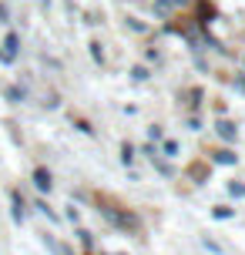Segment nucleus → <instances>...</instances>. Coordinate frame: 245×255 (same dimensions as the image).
<instances>
[{
  "mask_svg": "<svg viewBox=\"0 0 245 255\" xmlns=\"http://www.w3.org/2000/svg\"><path fill=\"white\" fill-rule=\"evenodd\" d=\"M34 185L40 191H51V171L47 168H34Z\"/></svg>",
  "mask_w": 245,
  "mask_h": 255,
  "instance_id": "obj_1",
  "label": "nucleus"
},
{
  "mask_svg": "<svg viewBox=\"0 0 245 255\" xmlns=\"http://www.w3.org/2000/svg\"><path fill=\"white\" fill-rule=\"evenodd\" d=\"M219 134H225L229 141H235V125H229V121H219Z\"/></svg>",
  "mask_w": 245,
  "mask_h": 255,
  "instance_id": "obj_2",
  "label": "nucleus"
},
{
  "mask_svg": "<svg viewBox=\"0 0 245 255\" xmlns=\"http://www.w3.org/2000/svg\"><path fill=\"white\" fill-rule=\"evenodd\" d=\"M215 161H222V165H235V154L229 151V148H225V151H219V154H215Z\"/></svg>",
  "mask_w": 245,
  "mask_h": 255,
  "instance_id": "obj_3",
  "label": "nucleus"
}]
</instances>
